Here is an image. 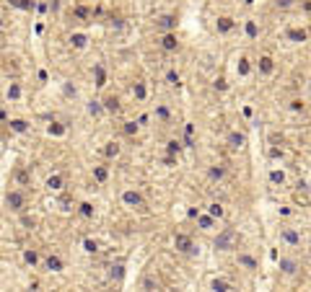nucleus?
I'll list each match as a JSON object with an SVG mask.
<instances>
[{
    "mask_svg": "<svg viewBox=\"0 0 311 292\" xmlns=\"http://www.w3.org/2000/svg\"><path fill=\"white\" fill-rule=\"evenodd\" d=\"M306 39H308V31L301 29V26H293V29L285 31V41H291V44H298V41H306Z\"/></svg>",
    "mask_w": 311,
    "mask_h": 292,
    "instance_id": "obj_11",
    "label": "nucleus"
},
{
    "mask_svg": "<svg viewBox=\"0 0 311 292\" xmlns=\"http://www.w3.org/2000/svg\"><path fill=\"white\" fill-rule=\"evenodd\" d=\"M122 202L127 207H145V199H143V194L140 191H135V189H127V191H122Z\"/></svg>",
    "mask_w": 311,
    "mask_h": 292,
    "instance_id": "obj_8",
    "label": "nucleus"
},
{
    "mask_svg": "<svg viewBox=\"0 0 311 292\" xmlns=\"http://www.w3.org/2000/svg\"><path fill=\"white\" fill-rule=\"evenodd\" d=\"M236 264H239V269H244V272H249V274L259 272V261L252 254H247V251H239L236 254Z\"/></svg>",
    "mask_w": 311,
    "mask_h": 292,
    "instance_id": "obj_7",
    "label": "nucleus"
},
{
    "mask_svg": "<svg viewBox=\"0 0 311 292\" xmlns=\"http://www.w3.org/2000/svg\"><path fill=\"white\" fill-rule=\"evenodd\" d=\"M11 6H16V8H21V11H34V0H11Z\"/></svg>",
    "mask_w": 311,
    "mask_h": 292,
    "instance_id": "obj_22",
    "label": "nucleus"
},
{
    "mask_svg": "<svg viewBox=\"0 0 311 292\" xmlns=\"http://www.w3.org/2000/svg\"><path fill=\"white\" fill-rule=\"evenodd\" d=\"M239 243H241V235L234 228H223V230L215 235V240H213L215 251H236Z\"/></svg>",
    "mask_w": 311,
    "mask_h": 292,
    "instance_id": "obj_1",
    "label": "nucleus"
},
{
    "mask_svg": "<svg viewBox=\"0 0 311 292\" xmlns=\"http://www.w3.org/2000/svg\"><path fill=\"white\" fill-rule=\"evenodd\" d=\"M132 96H135L138 101H145V96H148V88H145L143 83H135V85H132Z\"/></svg>",
    "mask_w": 311,
    "mask_h": 292,
    "instance_id": "obj_21",
    "label": "nucleus"
},
{
    "mask_svg": "<svg viewBox=\"0 0 311 292\" xmlns=\"http://www.w3.org/2000/svg\"><path fill=\"white\" fill-rule=\"evenodd\" d=\"M96 85H99V88L104 85V67H101V65H96Z\"/></svg>",
    "mask_w": 311,
    "mask_h": 292,
    "instance_id": "obj_41",
    "label": "nucleus"
},
{
    "mask_svg": "<svg viewBox=\"0 0 311 292\" xmlns=\"http://www.w3.org/2000/svg\"><path fill=\"white\" fill-rule=\"evenodd\" d=\"M24 261H26L29 266H34V264L39 261V256H36V251H26V254H24Z\"/></svg>",
    "mask_w": 311,
    "mask_h": 292,
    "instance_id": "obj_36",
    "label": "nucleus"
},
{
    "mask_svg": "<svg viewBox=\"0 0 311 292\" xmlns=\"http://www.w3.org/2000/svg\"><path fill=\"white\" fill-rule=\"evenodd\" d=\"M0 26H3V21H0Z\"/></svg>",
    "mask_w": 311,
    "mask_h": 292,
    "instance_id": "obj_44",
    "label": "nucleus"
},
{
    "mask_svg": "<svg viewBox=\"0 0 311 292\" xmlns=\"http://www.w3.org/2000/svg\"><path fill=\"white\" fill-rule=\"evenodd\" d=\"M195 217H197V225L203 228V230H213V228H215V220H218V217H213L210 212H208V215H200V212H197Z\"/></svg>",
    "mask_w": 311,
    "mask_h": 292,
    "instance_id": "obj_14",
    "label": "nucleus"
},
{
    "mask_svg": "<svg viewBox=\"0 0 311 292\" xmlns=\"http://www.w3.org/2000/svg\"><path fill=\"white\" fill-rule=\"evenodd\" d=\"M101 104H104V109L109 111V114H117V111H120V99L117 96H106Z\"/></svg>",
    "mask_w": 311,
    "mask_h": 292,
    "instance_id": "obj_19",
    "label": "nucleus"
},
{
    "mask_svg": "<svg viewBox=\"0 0 311 292\" xmlns=\"http://www.w3.org/2000/svg\"><path fill=\"white\" fill-rule=\"evenodd\" d=\"M18 96H21V88H18V85H16V83H13V85H11V88H8V99H11V101H16V99H18Z\"/></svg>",
    "mask_w": 311,
    "mask_h": 292,
    "instance_id": "obj_38",
    "label": "nucleus"
},
{
    "mask_svg": "<svg viewBox=\"0 0 311 292\" xmlns=\"http://www.w3.org/2000/svg\"><path fill=\"white\" fill-rule=\"evenodd\" d=\"M208 176L213 178V181H223V178H226V166H220V163L210 166L208 168Z\"/></svg>",
    "mask_w": 311,
    "mask_h": 292,
    "instance_id": "obj_15",
    "label": "nucleus"
},
{
    "mask_svg": "<svg viewBox=\"0 0 311 292\" xmlns=\"http://www.w3.org/2000/svg\"><path fill=\"white\" fill-rule=\"evenodd\" d=\"M156 119H161V122H169V119H171L169 109H166V106H156Z\"/></svg>",
    "mask_w": 311,
    "mask_h": 292,
    "instance_id": "obj_28",
    "label": "nucleus"
},
{
    "mask_svg": "<svg viewBox=\"0 0 311 292\" xmlns=\"http://www.w3.org/2000/svg\"><path fill=\"white\" fill-rule=\"evenodd\" d=\"M70 41L75 44V47H78V50H83L88 39H86V34H73V39H70Z\"/></svg>",
    "mask_w": 311,
    "mask_h": 292,
    "instance_id": "obj_34",
    "label": "nucleus"
},
{
    "mask_svg": "<svg viewBox=\"0 0 311 292\" xmlns=\"http://www.w3.org/2000/svg\"><path fill=\"white\" fill-rule=\"evenodd\" d=\"M156 24H159L161 29H166V31H174V29H176V24H179V21H176V16H161L159 21H156Z\"/></svg>",
    "mask_w": 311,
    "mask_h": 292,
    "instance_id": "obj_18",
    "label": "nucleus"
},
{
    "mask_svg": "<svg viewBox=\"0 0 311 292\" xmlns=\"http://www.w3.org/2000/svg\"><path fill=\"white\" fill-rule=\"evenodd\" d=\"M301 0H273V11L275 13H291L298 8Z\"/></svg>",
    "mask_w": 311,
    "mask_h": 292,
    "instance_id": "obj_9",
    "label": "nucleus"
},
{
    "mask_svg": "<svg viewBox=\"0 0 311 292\" xmlns=\"http://www.w3.org/2000/svg\"><path fill=\"white\" fill-rule=\"evenodd\" d=\"M308 88H311V85H308Z\"/></svg>",
    "mask_w": 311,
    "mask_h": 292,
    "instance_id": "obj_45",
    "label": "nucleus"
},
{
    "mask_svg": "<svg viewBox=\"0 0 311 292\" xmlns=\"http://www.w3.org/2000/svg\"><path fill=\"white\" fill-rule=\"evenodd\" d=\"M174 249L179 251V254H184V256H197V254H200L197 243H195L192 235H187V233H176V235H174Z\"/></svg>",
    "mask_w": 311,
    "mask_h": 292,
    "instance_id": "obj_4",
    "label": "nucleus"
},
{
    "mask_svg": "<svg viewBox=\"0 0 311 292\" xmlns=\"http://www.w3.org/2000/svg\"><path fill=\"white\" fill-rule=\"evenodd\" d=\"M166 150H169V155H179V153H182V145L176 142V140H169V142H166Z\"/></svg>",
    "mask_w": 311,
    "mask_h": 292,
    "instance_id": "obj_32",
    "label": "nucleus"
},
{
    "mask_svg": "<svg viewBox=\"0 0 311 292\" xmlns=\"http://www.w3.org/2000/svg\"><path fill=\"white\" fill-rule=\"evenodd\" d=\"M73 16H75L78 21H86L88 16H91V8H86V6H75V8H73Z\"/></svg>",
    "mask_w": 311,
    "mask_h": 292,
    "instance_id": "obj_23",
    "label": "nucleus"
},
{
    "mask_svg": "<svg viewBox=\"0 0 311 292\" xmlns=\"http://www.w3.org/2000/svg\"><path fill=\"white\" fill-rule=\"evenodd\" d=\"M278 269H280V274H285V277H298L301 269H303V264H301V259L296 256V251H288V254H283V256L278 259Z\"/></svg>",
    "mask_w": 311,
    "mask_h": 292,
    "instance_id": "obj_3",
    "label": "nucleus"
},
{
    "mask_svg": "<svg viewBox=\"0 0 311 292\" xmlns=\"http://www.w3.org/2000/svg\"><path fill=\"white\" fill-rule=\"evenodd\" d=\"M210 289H234V282H228L223 277H213L210 279Z\"/></svg>",
    "mask_w": 311,
    "mask_h": 292,
    "instance_id": "obj_20",
    "label": "nucleus"
},
{
    "mask_svg": "<svg viewBox=\"0 0 311 292\" xmlns=\"http://www.w3.org/2000/svg\"><path fill=\"white\" fill-rule=\"evenodd\" d=\"M166 80H169V85H179V75H176L174 70H169V73H166Z\"/></svg>",
    "mask_w": 311,
    "mask_h": 292,
    "instance_id": "obj_40",
    "label": "nucleus"
},
{
    "mask_svg": "<svg viewBox=\"0 0 311 292\" xmlns=\"http://www.w3.org/2000/svg\"><path fill=\"white\" fill-rule=\"evenodd\" d=\"M44 266H47V272H62V259L52 254V256L44 259Z\"/></svg>",
    "mask_w": 311,
    "mask_h": 292,
    "instance_id": "obj_16",
    "label": "nucleus"
},
{
    "mask_svg": "<svg viewBox=\"0 0 311 292\" xmlns=\"http://www.w3.org/2000/svg\"><path fill=\"white\" fill-rule=\"evenodd\" d=\"M244 142H247V140H244L241 132H231V134H228V148H231V150H241Z\"/></svg>",
    "mask_w": 311,
    "mask_h": 292,
    "instance_id": "obj_17",
    "label": "nucleus"
},
{
    "mask_svg": "<svg viewBox=\"0 0 311 292\" xmlns=\"http://www.w3.org/2000/svg\"><path fill=\"white\" fill-rule=\"evenodd\" d=\"M275 57L273 55H259L257 60H254V70L259 73V78H270L273 73H275Z\"/></svg>",
    "mask_w": 311,
    "mask_h": 292,
    "instance_id": "obj_5",
    "label": "nucleus"
},
{
    "mask_svg": "<svg viewBox=\"0 0 311 292\" xmlns=\"http://www.w3.org/2000/svg\"><path fill=\"white\" fill-rule=\"evenodd\" d=\"M236 29V21L231 18V16H220L218 21H215V31L218 34H231Z\"/></svg>",
    "mask_w": 311,
    "mask_h": 292,
    "instance_id": "obj_10",
    "label": "nucleus"
},
{
    "mask_svg": "<svg viewBox=\"0 0 311 292\" xmlns=\"http://www.w3.org/2000/svg\"><path fill=\"white\" fill-rule=\"evenodd\" d=\"M94 176H96V181H99V184H104L106 178H109V171H106L104 166H96V168H94Z\"/></svg>",
    "mask_w": 311,
    "mask_h": 292,
    "instance_id": "obj_26",
    "label": "nucleus"
},
{
    "mask_svg": "<svg viewBox=\"0 0 311 292\" xmlns=\"http://www.w3.org/2000/svg\"><path fill=\"white\" fill-rule=\"evenodd\" d=\"M208 212L213 217H223V205H218V202H213V205H208Z\"/></svg>",
    "mask_w": 311,
    "mask_h": 292,
    "instance_id": "obj_30",
    "label": "nucleus"
},
{
    "mask_svg": "<svg viewBox=\"0 0 311 292\" xmlns=\"http://www.w3.org/2000/svg\"><path fill=\"white\" fill-rule=\"evenodd\" d=\"M247 34H249V36H257V26H254V21H249V24H247Z\"/></svg>",
    "mask_w": 311,
    "mask_h": 292,
    "instance_id": "obj_43",
    "label": "nucleus"
},
{
    "mask_svg": "<svg viewBox=\"0 0 311 292\" xmlns=\"http://www.w3.org/2000/svg\"><path fill=\"white\" fill-rule=\"evenodd\" d=\"M278 238H280V243L285 246L288 251H298L301 246H303V235H301V230L293 228V225H280Z\"/></svg>",
    "mask_w": 311,
    "mask_h": 292,
    "instance_id": "obj_2",
    "label": "nucleus"
},
{
    "mask_svg": "<svg viewBox=\"0 0 311 292\" xmlns=\"http://www.w3.org/2000/svg\"><path fill=\"white\" fill-rule=\"evenodd\" d=\"M270 178H273L275 184H283V181H285V173H283V171H273V173H270Z\"/></svg>",
    "mask_w": 311,
    "mask_h": 292,
    "instance_id": "obj_39",
    "label": "nucleus"
},
{
    "mask_svg": "<svg viewBox=\"0 0 311 292\" xmlns=\"http://www.w3.org/2000/svg\"><path fill=\"white\" fill-rule=\"evenodd\" d=\"M104 153L109 155V158H117V155H120V145H117V142H106Z\"/></svg>",
    "mask_w": 311,
    "mask_h": 292,
    "instance_id": "obj_29",
    "label": "nucleus"
},
{
    "mask_svg": "<svg viewBox=\"0 0 311 292\" xmlns=\"http://www.w3.org/2000/svg\"><path fill=\"white\" fill-rule=\"evenodd\" d=\"M16 181H18L21 186H26V184H29V173H26V171H16Z\"/></svg>",
    "mask_w": 311,
    "mask_h": 292,
    "instance_id": "obj_35",
    "label": "nucleus"
},
{
    "mask_svg": "<svg viewBox=\"0 0 311 292\" xmlns=\"http://www.w3.org/2000/svg\"><path fill=\"white\" fill-rule=\"evenodd\" d=\"M125 132L127 134H138V124L135 122H125Z\"/></svg>",
    "mask_w": 311,
    "mask_h": 292,
    "instance_id": "obj_42",
    "label": "nucleus"
},
{
    "mask_svg": "<svg viewBox=\"0 0 311 292\" xmlns=\"http://www.w3.org/2000/svg\"><path fill=\"white\" fill-rule=\"evenodd\" d=\"M81 215L83 217H94V207L88 205V202H83V205H81Z\"/></svg>",
    "mask_w": 311,
    "mask_h": 292,
    "instance_id": "obj_37",
    "label": "nucleus"
},
{
    "mask_svg": "<svg viewBox=\"0 0 311 292\" xmlns=\"http://www.w3.org/2000/svg\"><path fill=\"white\" fill-rule=\"evenodd\" d=\"M161 50H166V52H176V50H179V39H176L174 31H166L161 36Z\"/></svg>",
    "mask_w": 311,
    "mask_h": 292,
    "instance_id": "obj_12",
    "label": "nucleus"
},
{
    "mask_svg": "<svg viewBox=\"0 0 311 292\" xmlns=\"http://www.w3.org/2000/svg\"><path fill=\"white\" fill-rule=\"evenodd\" d=\"M47 189H62V178H60L57 173L47 178Z\"/></svg>",
    "mask_w": 311,
    "mask_h": 292,
    "instance_id": "obj_31",
    "label": "nucleus"
},
{
    "mask_svg": "<svg viewBox=\"0 0 311 292\" xmlns=\"http://www.w3.org/2000/svg\"><path fill=\"white\" fill-rule=\"evenodd\" d=\"M308 106H306V99L303 96H293L291 101H288V111H293V114H303Z\"/></svg>",
    "mask_w": 311,
    "mask_h": 292,
    "instance_id": "obj_13",
    "label": "nucleus"
},
{
    "mask_svg": "<svg viewBox=\"0 0 311 292\" xmlns=\"http://www.w3.org/2000/svg\"><path fill=\"white\" fill-rule=\"evenodd\" d=\"M140 287H143V289H159L161 284H159V279H156V277H145V279L140 282Z\"/></svg>",
    "mask_w": 311,
    "mask_h": 292,
    "instance_id": "obj_27",
    "label": "nucleus"
},
{
    "mask_svg": "<svg viewBox=\"0 0 311 292\" xmlns=\"http://www.w3.org/2000/svg\"><path fill=\"white\" fill-rule=\"evenodd\" d=\"M101 111H106L101 101H91V104H88V114H94V117H99V114H101Z\"/></svg>",
    "mask_w": 311,
    "mask_h": 292,
    "instance_id": "obj_25",
    "label": "nucleus"
},
{
    "mask_svg": "<svg viewBox=\"0 0 311 292\" xmlns=\"http://www.w3.org/2000/svg\"><path fill=\"white\" fill-rule=\"evenodd\" d=\"M8 124H11V129H13V132H26V129H29V124H26L24 119H11Z\"/></svg>",
    "mask_w": 311,
    "mask_h": 292,
    "instance_id": "obj_24",
    "label": "nucleus"
},
{
    "mask_svg": "<svg viewBox=\"0 0 311 292\" xmlns=\"http://www.w3.org/2000/svg\"><path fill=\"white\" fill-rule=\"evenodd\" d=\"M96 249H99L96 240H91V238H86V240H83V251H86V254H96Z\"/></svg>",
    "mask_w": 311,
    "mask_h": 292,
    "instance_id": "obj_33",
    "label": "nucleus"
},
{
    "mask_svg": "<svg viewBox=\"0 0 311 292\" xmlns=\"http://www.w3.org/2000/svg\"><path fill=\"white\" fill-rule=\"evenodd\" d=\"M6 207H8L11 212H24V210H26V197H24V191L11 189V191L6 194Z\"/></svg>",
    "mask_w": 311,
    "mask_h": 292,
    "instance_id": "obj_6",
    "label": "nucleus"
}]
</instances>
